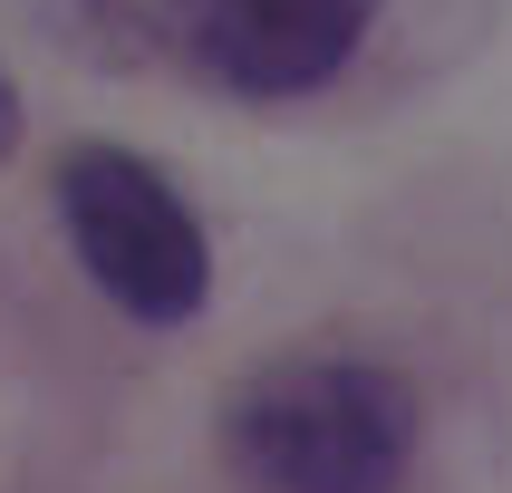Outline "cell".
<instances>
[{
    "mask_svg": "<svg viewBox=\"0 0 512 493\" xmlns=\"http://www.w3.org/2000/svg\"><path fill=\"white\" fill-rule=\"evenodd\" d=\"M416 387L377 358H281L232 387L223 455L252 493H397L416 464Z\"/></svg>",
    "mask_w": 512,
    "mask_h": 493,
    "instance_id": "6da1fadb",
    "label": "cell"
},
{
    "mask_svg": "<svg viewBox=\"0 0 512 493\" xmlns=\"http://www.w3.org/2000/svg\"><path fill=\"white\" fill-rule=\"evenodd\" d=\"M49 203L78 271L97 281L107 310H126L136 329H184L213 300V242L203 213L174 194V174L136 145H68L49 165Z\"/></svg>",
    "mask_w": 512,
    "mask_h": 493,
    "instance_id": "7a4b0ae2",
    "label": "cell"
},
{
    "mask_svg": "<svg viewBox=\"0 0 512 493\" xmlns=\"http://www.w3.org/2000/svg\"><path fill=\"white\" fill-rule=\"evenodd\" d=\"M377 0H145V49L223 97H310L358 58Z\"/></svg>",
    "mask_w": 512,
    "mask_h": 493,
    "instance_id": "3957f363",
    "label": "cell"
},
{
    "mask_svg": "<svg viewBox=\"0 0 512 493\" xmlns=\"http://www.w3.org/2000/svg\"><path fill=\"white\" fill-rule=\"evenodd\" d=\"M20 155V87H10V68H0V165Z\"/></svg>",
    "mask_w": 512,
    "mask_h": 493,
    "instance_id": "277c9868",
    "label": "cell"
}]
</instances>
